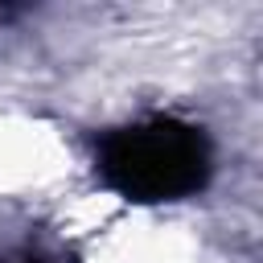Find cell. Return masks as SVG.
I'll return each instance as SVG.
<instances>
[{
    "label": "cell",
    "instance_id": "obj_1",
    "mask_svg": "<svg viewBox=\"0 0 263 263\" xmlns=\"http://www.w3.org/2000/svg\"><path fill=\"white\" fill-rule=\"evenodd\" d=\"M99 177L127 201H177L205 185L210 140L181 119L115 127L99 144Z\"/></svg>",
    "mask_w": 263,
    "mask_h": 263
}]
</instances>
